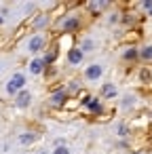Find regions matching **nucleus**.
<instances>
[{
	"instance_id": "nucleus-1",
	"label": "nucleus",
	"mask_w": 152,
	"mask_h": 154,
	"mask_svg": "<svg viewBox=\"0 0 152 154\" xmlns=\"http://www.w3.org/2000/svg\"><path fill=\"white\" fill-rule=\"evenodd\" d=\"M23 87H26V74L17 72V74H13V76H11V80L7 82V93L17 97V93H21V91H23Z\"/></svg>"
},
{
	"instance_id": "nucleus-2",
	"label": "nucleus",
	"mask_w": 152,
	"mask_h": 154,
	"mask_svg": "<svg viewBox=\"0 0 152 154\" xmlns=\"http://www.w3.org/2000/svg\"><path fill=\"white\" fill-rule=\"evenodd\" d=\"M45 45H47V38H45L42 34H34V36L28 40V51H30V53H38V51L45 49Z\"/></svg>"
},
{
	"instance_id": "nucleus-3",
	"label": "nucleus",
	"mask_w": 152,
	"mask_h": 154,
	"mask_svg": "<svg viewBox=\"0 0 152 154\" xmlns=\"http://www.w3.org/2000/svg\"><path fill=\"white\" fill-rule=\"evenodd\" d=\"M59 28H61L64 32H74V30H78V28H80L78 15H70V17L61 19V21H59Z\"/></svg>"
},
{
	"instance_id": "nucleus-4",
	"label": "nucleus",
	"mask_w": 152,
	"mask_h": 154,
	"mask_svg": "<svg viewBox=\"0 0 152 154\" xmlns=\"http://www.w3.org/2000/svg\"><path fill=\"white\" fill-rule=\"evenodd\" d=\"M101 74H104V66H101V63H91V66L85 70V78H87V80H91V82H93V80H97Z\"/></svg>"
},
{
	"instance_id": "nucleus-5",
	"label": "nucleus",
	"mask_w": 152,
	"mask_h": 154,
	"mask_svg": "<svg viewBox=\"0 0 152 154\" xmlns=\"http://www.w3.org/2000/svg\"><path fill=\"white\" fill-rule=\"evenodd\" d=\"M82 59H85V53H82V49H80V47L68 49V61H70L72 66H78V63H82Z\"/></svg>"
},
{
	"instance_id": "nucleus-6",
	"label": "nucleus",
	"mask_w": 152,
	"mask_h": 154,
	"mask_svg": "<svg viewBox=\"0 0 152 154\" xmlns=\"http://www.w3.org/2000/svg\"><path fill=\"white\" fill-rule=\"evenodd\" d=\"M66 99H68V91H66V89H59V91H55V93L51 95V106H53V108H61V106L66 103Z\"/></svg>"
},
{
	"instance_id": "nucleus-7",
	"label": "nucleus",
	"mask_w": 152,
	"mask_h": 154,
	"mask_svg": "<svg viewBox=\"0 0 152 154\" xmlns=\"http://www.w3.org/2000/svg\"><path fill=\"white\" fill-rule=\"evenodd\" d=\"M30 103H32V93L30 91L23 89L21 93H17V97H15V106L17 108H28Z\"/></svg>"
},
{
	"instance_id": "nucleus-8",
	"label": "nucleus",
	"mask_w": 152,
	"mask_h": 154,
	"mask_svg": "<svg viewBox=\"0 0 152 154\" xmlns=\"http://www.w3.org/2000/svg\"><path fill=\"white\" fill-rule=\"evenodd\" d=\"M118 95V89H116V85H112V82H106V85H101V97H106V99H114Z\"/></svg>"
},
{
	"instance_id": "nucleus-9",
	"label": "nucleus",
	"mask_w": 152,
	"mask_h": 154,
	"mask_svg": "<svg viewBox=\"0 0 152 154\" xmlns=\"http://www.w3.org/2000/svg\"><path fill=\"white\" fill-rule=\"evenodd\" d=\"M28 66H30V72H32V74H36V76H38V74H42V72H45V68H47V66H45V61H42V59H38V57H36V59H32Z\"/></svg>"
},
{
	"instance_id": "nucleus-10",
	"label": "nucleus",
	"mask_w": 152,
	"mask_h": 154,
	"mask_svg": "<svg viewBox=\"0 0 152 154\" xmlns=\"http://www.w3.org/2000/svg\"><path fill=\"white\" fill-rule=\"evenodd\" d=\"M89 110H91L95 116H101V114H104V106H101V101H99L97 97H93V101L89 103Z\"/></svg>"
},
{
	"instance_id": "nucleus-11",
	"label": "nucleus",
	"mask_w": 152,
	"mask_h": 154,
	"mask_svg": "<svg viewBox=\"0 0 152 154\" xmlns=\"http://www.w3.org/2000/svg\"><path fill=\"white\" fill-rule=\"evenodd\" d=\"M123 57H125L127 61H133V59H137V57H139V51H137L135 47H129V49L123 53Z\"/></svg>"
},
{
	"instance_id": "nucleus-12",
	"label": "nucleus",
	"mask_w": 152,
	"mask_h": 154,
	"mask_svg": "<svg viewBox=\"0 0 152 154\" xmlns=\"http://www.w3.org/2000/svg\"><path fill=\"white\" fill-rule=\"evenodd\" d=\"M139 57H141V59H146V61H152V45H148V47L139 49Z\"/></svg>"
},
{
	"instance_id": "nucleus-13",
	"label": "nucleus",
	"mask_w": 152,
	"mask_h": 154,
	"mask_svg": "<svg viewBox=\"0 0 152 154\" xmlns=\"http://www.w3.org/2000/svg\"><path fill=\"white\" fill-rule=\"evenodd\" d=\"M106 7H108V2H106V0H97V2H89V9H91L93 13H97V11L106 9Z\"/></svg>"
},
{
	"instance_id": "nucleus-14",
	"label": "nucleus",
	"mask_w": 152,
	"mask_h": 154,
	"mask_svg": "<svg viewBox=\"0 0 152 154\" xmlns=\"http://www.w3.org/2000/svg\"><path fill=\"white\" fill-rule=\"evenodd\" d=\"M47 23H49V17H47V15H38V17L34 19V28H36V30H40V28H45Z\"/></svg>"
},
{
	"instance_id": "nucleus-15",
	"label": "nucleus",
	"mask_w": 152,
	"mask_h": 154,
	"mask_svg": "<svg viewBox=\"0 0 152 154\" xmlns=\"http://www.w3.org/2000/svg\"><path fill=\"white\" fill-rule=\"evenodd\" d=\"M55 57H57V51L55 49H49V53L42 57V61H45V66H51L53 61H55Z\"/></svg>"
},
{
	"instance_id": "nucleus-16",
	"label": "nucleus",
	"mask_w": 152,
	"mask_h": 154,
	"mask_svg": "<svg viewBox=\"0 0 152 154\" xmlns=\"http://www.w3.org/2000/svg\"><path fill=\"white\" fill-rule=\"evenodd\" d=\"M34 139H36V135H34V133H21V135H19V141H21L23 146H30Z\"/></svg>"
},
{
	"instance_id": "nucleus-17",
	"label": "nucleus",
	"mask_w": 152,
	"mask_h": 154,
	"mask_svg": "<svg viewBox=\"0 0 152 154\" xmlns=\"http://www.w3.org/2000/svg\"><path fill=\"white\" fill-rule=\"evenodd\" d=\"M133 106H135V95H125V97H123V108L129 110V108H133Z\"/></svg>"
},
{
	"instance_id": "nucleus-18",
	"label": "nucleus",
	"mask_w": 152,
	"mask_h": 154,
	"mask_svg": "<svg viewBox=\"0 0 152 154\" xmlns=\"http://www.w3.org/2000/svg\"><path fill=\"white\" fill-rule=\"evenodd\" d=\"M80 49H82V53H87V51H93V49H95V42H93L91 38H87V40H82Z\"/></svg>"
},
{
	"instance_id": "nucleus-19",
	"label": "nucleus",
	"mask_w": 152,
	"mask_h": 154,
	"mask_svg": "<svg viewBox=\"0 0 152 154\" xmlns=\"http://www.w3.org/2000/svg\"><path fill=\"white\" fill-rule=\"evenodd\" d=\"M139 78H141L144 82H150V80H152V72H150L148 68H144V70L139 72Z\"/></svg>"
},
{
	"instance_id": "nucleus-20",
	"label": "nucleus",
	"mask_w": 152,
	"mask_h": 154,
	"mask_svg": "<svg viewBox=\"0 0 152 154\" xmlns=\"http://www.w3.org/2000/svg\"><path fill=\"white\" fill-rule=\"evenodd\" d=\"M116 131H118V135H120V137H125V135H129V127H127L125 122H120Z\"/></svg>"
},
{
	"instance_id": "nucleus-21",
	"label": "nucleus",
	"mask_w": 152,
	"mask_h": 154,
	"mask_svg": "<svg viewBox=\"0 0 152 154\" xmlns=\"http://www.w3.org/2000/svg\"><path fill=\"white\" fill-rule=\"evenodd\" d=\"M53 154H70V148L68 146H59V148L53 150Z\"/></svg>"
},
{
	"instance_id": "nucleus-22",
	"label": "nucleus",
	"mask_w": 152,
	"mask_h": 154,
	"mask_svg": "<svg viewBox=\"0 0 152 154\" xmlns=\"http://www.w3.org/2000/svg\"><path fill=\"white\" fill-rule=\"evenodd\" d=\"M91 101H93V97H91V95H82V99H80V103H82V106H87V108H89V103H91Z\"/></svg>"
},
{
	"instance_id": "nucleus-23",
	"label": "nucleus",
	"mask_w": 152,
	"mask_h": 154,
	"mask_svg": "<svg viewBox=\"0 0 152 154\" xmlns=\"http://www.w3.org/2000/svg\"><path fill=\"white\" fill-rule=\"evenodd\" d=\"M141 7H144V11H152V0H144V2H141Z\"/></svg>"
},
{
	"instance_id": "nucleus-24",
	"label": "nucleus",
	"mask_w": 152,
	"mask_h": 154,
	"mask_svg": "<svg viewBox=\"0 0 152 154\" xmlns=\"http://www.w3.org/2000/svg\"><path fill=\"white\" fill-rule=\"evenodd\" d=\"M68 89H70V91H76V89H80V85H78V82H76V80H72V82H70V87H68ZM68 89H66V91H68Z\"/></svg>"
},
{
	"instance_id": "nucleus-25",
	"label": "nucleus",
	"mask_w": 152,
	"mask_h": 154,
	"mask_svg": "<svg viewBox=\"0 0 152 154\" xmlns=\"http://www.w3.org/2000/svg\"><path fill=\"white\" fill-rule=\"evenodd\" d=\"M108 21H110V23H116V21H118V15H116V13H114V15H110V17H108Z\"/></svg>"
},
{
	"instance_id": "nucleus-26",
	"label": "nucleus",
	"mask_w": 152,
	"mask_h": 154,
	"mask_svg": "<svg viewBox=\"0 0 152 154\" xmlns=\"http://www.w3.org/2000/svg\"><path fill=\"white\" fill-rule=\"evenodd\" d=\"M38 154H51V152H49V150H40Z\"/></svg>"
},
{
	"instance_id": "nucleus-27",
	"label": "nucleus",
	"mask_w": 152,
	"mask_h": 154,
	"mask_svg": "<svg viewBox=\"0 0 152 154\" xmlns=\"http://www.w3.org/2000/svg\"><path fill=\"white\" fill-rule=\"evenodd\" d=\"M2 21H5V17H2V13H0V23H2Z\"/></svg>"
}]
</instances>
